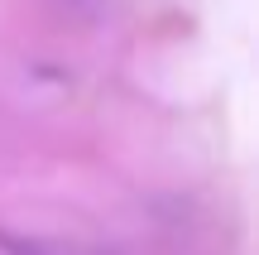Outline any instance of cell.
I'll use <instances>...</instances> for the list:
<instances>
[{"label":"cell","mask_w":259,"mask_h":255,"mask_svg":"<svg viewBox=\"0 0 259 255\" xmlns=\"http://www.w3.org/2000/svg\"><path fill=\"white\" fill-rule=\"evenodd\" d=\"M5 255H101L92 246H72V241H15V236H0Z\"/></svg>","instance_id":"obj_1"}]
</instances>
